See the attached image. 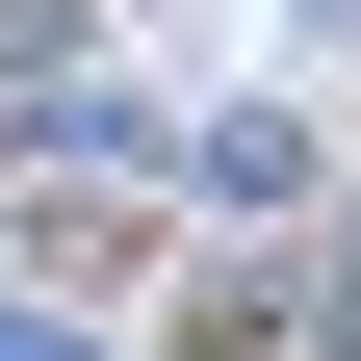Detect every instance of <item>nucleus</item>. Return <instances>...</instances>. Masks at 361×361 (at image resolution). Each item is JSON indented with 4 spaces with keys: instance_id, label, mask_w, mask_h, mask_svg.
Instances as JSON below:
<instances>
[{
    "instance_id": "nucleus-2",
    "label": "nucleus",
    "mask_w": 361,
    "mask_h": 361,
    "mask_svg": "<svg viewBox=\"0 0 361 361\" xmlns=\"http://www.w3.org/2000/svg\"><path fill=\"white\" fill-rule=\"evenodd\" d=\"M336 361H361V233H336Z\"/></svg>"
},
{
    "instance_id": "nucleus-1",
    "label": "nucleus",
    "mask_w": 361,
    "mask_h": 361,
    "mask_svg": "<svg viewBox=\"0 0 361 361\" xmlns=\"http://www.w3.org/2000/svg\"><path fill=\"white\" fill-rule=\"evenodd\" d=\"M0 361H104V336H52V310H0Z\"/></svg>"
}]
</instances>
